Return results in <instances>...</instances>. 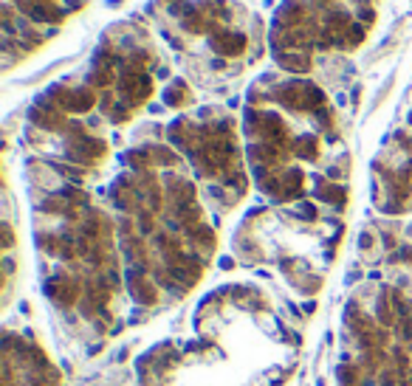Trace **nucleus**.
I'll list each match as a JSON object with an SVG mask.
<instances>
[{"instance_id": "obj_1", "label": "nucleus", "mask_w": 412, "mask_h": 386, "mask_svg": "<svg viewBox=\"0 0 412 386\" xmlns=\"http://www.w3.org/2000/svg\"><path fill=\"white\" fill-rule=\"evenodd\" d=\"M130 319L181 305L212 265L218 237L184 158L164 141L127 150L110 186Z\"/></svg>"}, {"instance_id": "obj_2", "label": "nucleus", "mask_w": 412, "mask_h": 386, "mask_svg": "<svg viewBox=\"0 0 412 386\" xmlns=\"http://www.w3.org/2000/svg\"><path fill=\"white\" fill-rule=\"evenodd\" d=\"M305 350L291 305L257 282H223L187 324L136 358L139 386H285Z\"/></svg>"}, {"instance_id": "obj_3", "label": "nucleus", "mask_w": 412, "mask_h": 386, "mask_svg": "<svg viewBox=\"0 0 412 386\" xmlns=\"http://www.w3.org/2000/svg\"><path fill=\"white\" fill-rule=\"evenodd\" d=\"M40 288L82 350H102L130 321L116 217L40 158L29 163Z\"/></svg>"}, {"instance_id": "obj_4", "label": "nucleus", "mask_w": 412, "mask_h": 386, "mask_svg": "<svg viewBox=\"0 0 412 386\" xmlns=\"http://www.w3.org/2000/svg\"><path fill=\"white\" fill-rule=\"evenodd\" d=\"M246 161L277 206L347 203V152L339 116L322 88L297 76H263L246 96Z\"/></svg>"}, {"instance_id": "obj_5", "label": "nucleus", "mask_w": 412, "mask_h": 386, "mask_svg": "<svg viewBox=\"0 0 412 386\" xmlns=\"http://www.w3.org/2000/svg\"><path fill=\"white\" fill-rule=\"evenodd\" d=\"M336 386H412V296L384 279L350 290L339 319Z\"/></svg>"}, {"instance_id": "obj_6", "label": "nucleus", "mask_w": 412, "mask_h": 386, "mask_svg": "<svg viewBox=\"0 0 412 386\" xmlns=\"http://www.w3.org/2000/svg\"><path fill=\"white\" fill-rule=\"evenodd\" d=\"M339 240L342 220L336 209H319L316 200H302L246 214L231 248L243 265L268 268L294 293L314 299L333 268Z\"/></svg>"}, {"instance_id": "obj_7", "label": "nucleus", "mask_w": 412, "mask_h": 386, "mask_svg": "<svg viewBox=\"0 0 412 386\" xmlns=\"http://www.w3.org/2000/svg\"><path fill=\"white\" fill-rule=\"evenodd\" d=\"M167 144L187 161L206 200L218 211H231L249 195V172L243 167L237 127L229 113L198 110L195 116H178L167 127Z\"/></svg>"}, {"instance_id": "obj_8", "label": "nucleus", "mask_w": 412, "mask_h": 386, "mask_svg": "<svg viewBox=\"0 0 412 386\" xmlns=\"http://www.w3.org/2000/svg\"><path fill=\"white\" fill-rule=\"evenodd\" d=\"M358 260L373 279L395 285L412 296V223H373L358 237Z\"/></svg>"}, {"instance_id": "obj_9", "label": "nucleus", "mask_w": 412, "mask_h": 386, "mask_svg": "<svg viewBox=\"0 0 412 386\" xmlns=\"http://www.w3.org/2000/svg\"><path fill=\"white\" fill-rule=\"evenodd\" d=\"M373 200L390 217L412 211V110L373 163Z\"/></svg>"}, {"instance_id": "obj_10", "label": "nucleus", "mask_w": 412, "mask_h": 386, "mask_svg": "<svg viewBox=\"0 0 412 386\" xmlns=\"http://www.w3.org/2000/svg\"><path fill=\"white\" fill-rule=\"evenodd\" d=\"M3 386H62V372L48 347L25 324L3 327Z\"/></svg>"}]
</instances>
